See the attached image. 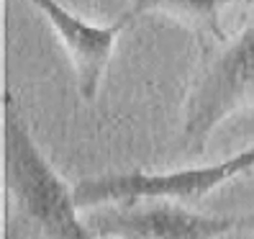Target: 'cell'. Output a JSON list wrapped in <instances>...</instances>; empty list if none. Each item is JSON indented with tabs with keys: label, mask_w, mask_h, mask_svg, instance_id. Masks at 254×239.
Listing matches in <instances>:
<instances>
[{
	"label": "cell",
	"mask_w": 254,
	"mask_h": 239,
	"mask_svg": "<svg viewBox=\"0 0 254 239\" xmlns=\"http://www.w3.org/2000/svg\"><path fill=\"white\" fill-rule=\"evenodd\" d=\"M247 16L234 34L200 47L183 103L180 144L200 155L208 137L229 116L254 108V0H244Z\"/></svg>",
	"instance_id": "1"
},
{
	"label": "cell",
	"mask_w": 254,
	"mask_h": 239,
	"mask_svg": "<svg viewBox=\"0 0 254 239\" xmlns=\"http://www.w3.org/2000/svg\"><path fill=\"white\" fill-rule=\"evenodd\" d=\"M121 239H144V237H133V234H128V237H121Z\"/></svg>",
	"instance_id": "7"
},
{
	"label": "cell",
	"mask_w": 254,
	"mask_h": 239,
	"mask_svg": "<svg viewBox=\"0 0 254 239\" xmlns=\"http://www.w3.org/2000/svg\"><path fill=\"white\" fill-rule=\"evenodd\" d=\"M31 3L49 21L62 49L67 52L74 78H77L80 95L85 100H95L116 41L133 23V18L124 10L113 23H90L67 10L59 0H31Z\"/></svg>",
	"instance_id": "4"
},
{
	"label": "cell",
	"mask_w": 254,
	"mask_h": 239,
	"mask_svg": "<svg viewBox=\"0 0 254 239\" xmlns=\"http://www.w3.org/2000/svg\"><path fill=\"white\" fill-rule=\"evenodd\" d=\"M5 121V183L23 224L34 227L41 239H93V229L77 216L74 193L67 190L36 147L26 118L10 93L3 95Z\"/></svg>",
	"instance_id": "2"
},
{
	"label": "cell",
	"mask_w": 254,
	"mask_h": 239,
	"mask_svg": "<svg viewBox=\"0 0 254 239\" xmlns=\"http://www.w3.org/2000/svg\"><path fill=\"white\" fill-rule=\"evenodd\" d=\"M254 170V144L244 152L229 159L213 162L203 167H185L172 172H116L87 177L74 185V203L77 208L85 206H103V203H121L133 206L139 201H177L192 203L200 201L205 193L226 185L234 177Z\"/></svg>",
	"instance_id": "3"
},
{
	"label": "cell",
	"mask_w": 254,
	"mask_h": 239,
	"mask_svg": "<svg viewBox=\"0 0 254 239\" xmlns=\"http://www.w3.org/2000/svg\"><path fill=\"white\" fill-rule=\"evenodd\" d=\"M234 3H244V0H131L126 13L133 21L144 16H164L192 31L200 47H205L226 36L221 13Z\"/></svg>",
	"instance_id": "6"
},
{
	"label": "cell",
	"mask_w": 254,
	"mask_h": 239,
	"mask_svg": "<svg viewBox=\"0 0 254 239\" xmlns=\"http://www.w3.org/2000/svg\"><path fill=\"white\" fill-rule=\"evenodd\" d=\"M244 219L234 216H208L188 211L175 203H159V206H126L116 211L95 214L90 219V227L95 234L103 237H144V239H218L239 229Z\"/></svg>",
	"instance_id": "5"
}]
</instances>
